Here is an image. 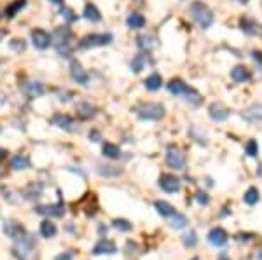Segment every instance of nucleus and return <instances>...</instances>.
Instances as JSON below:
<instances>
[{"mask_svg":"<svg viewBox=\"0 0 262 260\" xmlns=\"http://www.w3.org/2000/svg\"><path fill=\"white\" fill-rule=\"evenodd\" d=\"M227 232H225L222 227H215L208 232V243L215 248H222V246L227 245Z\"/></svg>","mask_w":262,"mask_h":260,"instance_id":"obj_11","label":"nucleus"},{"mask_svg":"<svg viewBox=\"0 0 262 260\" xmlns=\"http://www.w3.org/2000/svg\"><path fill=\"white\" fill-rule=\"evenodd\" d=\"M208 115H210V119L215 121V123H224V121L229 119V110L215 101V103H211L208 107Z\"/></svg>","mask_w":262,"mask_h":260,"instance_id":"obj_13","label":"nucleus"},{"mask_svg":"<svg viewBox=\"0 0 262 260\" xmlns=\"http://www.w3.org/2000/svg\"><path fill=\"white\" fill-rule=\"evenodd\" d=\"M51 123L54 124L56 128H61V130H67V131L75 130V121L67 114H54L52 115Z\"/></svg>","mask_w":262,"mask_h":260,"instance_id":"obj_17","label":"nucleus"},{"mask_svg":"<svg viewBox=\"0 0 262 260\" xmlns=\"http://www.w3.org/2000/svg\"><path fill=\"white\" fill-rule=\"evenodd\" d=\"M77 112L82 119H91V117H95V107H91V103H86V101L77 105Z\"/></svg>","mask_w":262,"mask_h":260,"instance_id":"obj_32","label":"nucleus"},{"mask_svg":"<svg viewBox=\"0 0 262 260\" xmlns=\"http://www.w3.org/2000/svg\"><path fill=\"white\" fill-rule=\"evenodd\" d=\"M59 14H61L63 18L67 19V23H74V21H77V14H75V12L72 11V9H68V7H63Z\"/></svg>","mask_w":262,"mask_h":260,"instance_id":"obj_40","label":"nucleus"},{"mask_svg":"<svg viewBox=\"0 0 262 260\" xmlns=\"http://www.w3.org/2000/svg\"><path fill=\"white\" fill-rule=\"evenodd\" d=\"M4 154H5V150H0V157L4 156Z\"/></svg>","mask_w":262,"mask_h":260,"instance_id":"obj_50","label":"nucleus"},{"mask_svg":"<svg viewBox=\"0 0 262 260\" xmlns=\"http://www.w3.org/2000/svg\"><path fill=\"white\" fill-rule=\"evenodd\" d=\"M137 115L142 121H161L166 115V108L164 105L156 103V101H149V103H142L135 108Z\"/></svg>","mask_w":262,"mask_h":260,"instance_id":"obj_3","label":"nucleus"},{"mask_svg":"<svg viewBox=\"0 0 262 260\" xmlns=\"http://www.w3.org/2000/svg\"><path fill=\"white\" fill-rule=\"evenodd\" d=\"M166 87H168V91H170L171 94H175V96L187 98L189 94L192 93V87L189 84H185L182 79H171V81L166 84Z\"/></svg>","mask_w":262,"mask_h":260,"instance_id":"obj_9","label":"nucleus"},{"mask_svg":"<svg viewBox=\"0 0 262 260\" xmlns=\"http://www.w3.org/2000/svg\"><path fill=\"white\" fill-rule=\"evenodd\" d=\"M52 44H54L58 54L68 58L72 51V30L68 26H59L52 34Z\"/></svg>","mask_w":262,"mask_h":260,"instance_id":"obj_2","label":"nucleus"},{"mask_svg":"<svg viewBox=\"0 0 262 260\" xmlns=\"http://www.w3.org/2000/svg\"><path fill=\"white\" fill-rule=\"evenodd\" d=\"M145 87H147L149 91H159L162 86V77L157 74V72H154V74H151L147 79H145Z\"/></svg>","mask_w":262,"mask_h":260,"instance_id":"obj_23","label":"nucleus"},{"mask_svg":"<svg viewBox=\"0 0 262 260\" xmlns=\"http://www.w3.org/2000/svg\"><path fill=\"white\" fill-rule=\"evenodd\" d=\"M42 194V183H32L28 187V190L25 192L26 199H34V197H41Z\"/></svg>","mask_w":262,"mask_h":260,"instance_id":"obj_35","label":"nucleus"},{"mask_svg":"<svg viewBox=\"0 0 262 260\" xmlns=\"http://www.w3.org/2000/svg\"><path fill=\"white\" fill-rule=\"evenodd\" d=\"M30 37H32V44H34L35 49H39V51H46V49L52 44V35L49 34V32L42 30V28L32 30Z\"/></svg>","mask_w":262,"mask_h":260,"instance_id":"obj_7","label":"nucleus"},{"mask_svg":"<svg viewBox=\"0 0 262 260\" xmlns=\"http://www.w3.org/2000/svg\"><path fill=\"white\" fill-rule=\"evenodd\" d=\"M154 206H156V210H157V213L161 217H173L175 213H177L173 206H171L170 203H166V201H156Z\"/></svg>","mask_w":262,"mask_h":260,"instance_id":"obj_26","label":"nucleus"},{"mask_svg":"<svg viewBox=\"0 0 262 260\" xmlns=\"http://www.w3.org/2000/svg\"><path fill=\"white\" fill-rule=\"evenodd\" d=\"M252 58H254L255 63H261L262 65V52L261 51H252Z\"/></svg>","mask_w":262,"mask_h":260,"instance_id":"obj_43","label":"nucleus"},{"mask_svg":"<svg viewBox=\"0 0 262 260\" xmlns=\"http://www.w3.org/2000/svg\"><path fill=\"white\" fill-rule=\"evenodd\" d=\"M241 117H243L247 123H252V124L262 123V103H254L248 108H245Z\"/></svg>","mask_w":262,"mask_h":260,"instance_id":"obj_12","label":"nucleus"},{"mask_svg":"<svg viewBox=\"0 0 262 260\" xmlns=\"http://www.w3.org/2000/svg\"><path fill=\"white\" fill-rule=\"evenodd\" d=\"M192 260H200V259H192Z\"/></svg>","mask_w":262,"mask_h":260,"instance_id":"obj_51","label":"nucleus"},{"mask_svg":"<svg viewBox=\"0 0 262 260\" xmlns=\"http://www.w3.org/2000/svg\"><path fill=\"white\" fill-rule=\"evenodd\" d=\"M52 4H56V5H63L65 4V0H51Z\"/></svg>","mask_w":262,"mask_h":260,"instance_id":"obj_45","label":"nucleus"},{"mask_svg":"<svg viewBox=\"0 0 262 260\" xmlns=\"http://www.w3.org/2000/svg\"><path fill=\"white\" fill-rule=\"evenodd\" d=\"M4 232L7 234V238H11V239H21L23 236H25V229H23V225L18 222H14V220H5Z\"/></svg>","mask_w":262,"mask_h":260,"instance_id":"obj_15","label":"nucleus"},{"mask_svg":"<svg viewBox=\"0 0 262 260\" xmlns=\"http://www.w3.org/2000/svg\"><path fill=\"white\" fill-rule=\"evenodd\" d=\"M5 35H7V30H0V41H2V39H4Z\"/></svg>","mask_w":262,"mask_h":260,"instance_id":"obj_46","label":"nucleus"},{"mask_svg":"<svg viewBox=\"0 0 262 260\" xmlns=\"http://www.w3.org/2000/svg\"><path fill=\"white\" fill-rule=\"evenodd\" d=\"M82 16H84L88 21H93V23H98V21H102V14H100V11L95 7L93 4H86V7H84V12H82Z\"/></svg>","mask_w":262,"mask_h":260,"instance_id":"obj_27","label":"nucleus"},{"mask_svg":"<svg viewBox=\"0 0 262 260\" xmlns=\"http://www.w3.org/2000/svg\"><path fill=\"white\" fill-rule=\"evenodd\" d=\"M159 187H161L164 192L175 194V192L180 190L182 183H180V178H178V176L171 175V173H166V175L159 176Z\"/></svg>","mask_w":262,"mask_h":260,"instance_id":"obj_8","label":"nucleus"},{"mask_svg":"<svg viewBox=\"0 0 262 260\" xmlns=\"http://www.w3.org/2000/svg\"><path fill=\"white\" fill-rule=\"evenodd\" d=\"M54 260H74V253L72 252H65V253H61V255H58Z\"/></svg>","mask_w":262,"mask_h":260,"instance_id":"obj_42","label":"nucleus"},{"mask_svg":"<svg viewBox=\"0 0 262 260\" xmlns=\"http://www.w3.org/2000/svg\"><path fill=\"white\" fill-rule=\"evenodd\" d=\"M198 234H196V230H189V232H185L184 236H182V243H184L185 248H194L196 245H198Z\"/></svg>","mask_w":262,"mask_h":260,"instance_id":"obj_33","label":"nucleus"},{"mask_svg":"<svg viewBox=\"0 0 262 260\" xmlns=\"http://www.w3.org/2000/svg\"><path fill=\"white\" fill-rule=\"evenodd\" d=\"M89 138H91L93 141H100V133H98V131H91V133H89Z\"/></svg>","mask_w":262,"mask_h":260,"instance_id":"obj_44","label":"nucleus"},{"mask_svg":"<svg viewBox=\"0 0 262 260\" xmlns=\"http://www.w3.org/2000/svg\"><path fill=\"white\" fill-rule=\"evenodd\" d=\"M240 28L247 35H255L259 34V23L252 18H241L240 19Z\"/></svg>","mask_w":262,"mask_h":260,"instance_id":"obj_21","label":"nucleus"},{"mask_svg":"<svg viewBox=\"0 0 262 260\" xmlns=\"http://www.w3.org/2000/svg\"><path fill=\"white\" fill-rule=\"evenodd\" d=\"M114 41L112 34H91L86 35L79 42V49H93V47H102V45H108Z\"/></svg>","mask_w":262,"mask_h":260,"instance_id":"obj_4","label":"nucleus"},{"mask_svg":"<svg viewBox=\"0 0 262 260\" xmlns=\"http://www.w3.org/2000/svg\"><path fill=\"white\" fill-rule=\"evenodd\" d=\"M9 45H11V49L16 52H23L26 49V42L23 41V39H12Z\"/></svg>","mask_w":262,"mask_h":260,"instance_id":"obj_39","label":"nucleus"},{"mask_svg":"<svg viewBox=\"0 0 262 260\" xmlns=\"http://www.w3.org/2000/svg\"><path fill=\"white\" fill-rule=\"evenodd\" d=\"M11 168L16 171H21V170H28L30 168V159L26 154H18L11 159Z\"/></svg>","mask_w":262,"mask_h":260,"instance_id":"obj_22","label":"nucleus"},{"mask_svg":"<svg viewBox=\"0 0 262 260\" xmlns=\"http://www.w3.org/2000/svg\"><path fill=\"white\" fill-rule=\"evenodd\" d=\"M102 152L108 159H119L121 157V149L115 143H110V141H105L104 145H102Z\"/></svg>","mask_w":262,"mask_h":260,"instance_id":"obj_24","label":"nucleus"},{"mask_svg":"<svg viewBox=\"0 0 262 260\" xmlns=\"http://www.w3.org/2000/svg\"><path fill=\"white\" fill-rule=\"evenodd\" d=\"M23 91H25V94L28 98H37V96H41V94H44L46 87H44V84H42V82L30 81V82H26V84L23 86Z\"/></svg>","mask_w":262,"mask_h":260,"instance_id":"obj_18","label":"nucleus"},{"mask_svg":"<svg viewBox=\"0 0 262 260\" xmlns=\"http://www.w3.org/2000/svg\"><path fill=\"white\" fill-rule=\"evenodd\" d=\"M245 154L250 157H255L259 154V145H257V141L255 140H248L247 141V145H245Z\"/></svg>","mask_w":262,"mask_h":260,"instance_id":"obj_38","label":"nucleus"},{"mask_svg":"<svg viewBox=\"0 0 262 260\" xmlns=\"http://www.w3.org/2000/svg\"><path fill=\"white\" fill-rule=\"evenodd\" d=\"M231 79H233L234 82H238V84L248 82L252 79V72L248 70L245 65H236V67L231 70Z\"/></svg>","mask_w":262,"mask_h":260,"instance_id":"obj_19","label":"nucleus"},{"mask_svg":"<svg viewBox=\"0 0 262 260\" xmlns=\"http://www.w3.org/2000/svg\"><path fill=\"white\" fill-rule=\"evenodd\" d=\"M259 199H261V194H259V189H255V187H250V189H248L243 196V201L247 203L248 206L257 205Z\"/></svg>","mask_w":262,"mask_h":260,"instance_id":"obj_31","label":"nucleus"},{"mask_svg":"<svg viewBox=\"0 0 262 260\" xmlns=\"http://www.w3.org/2000/svg\"><path fill=\"white\" fill-rule=\"evenodd\" d=\"M56 232H58V229H56V225L51 220H44V222L41 223V234L44 236V238H54Z\"/></svg>","mask_w":262,"mask_h":260,"instance_id":"obj_30","label":"nucleus"},{"mask_svg":"<svg viewBox=\"0 0 262 260\" xmlns=\"http://www.w3.org/2000/svg\"><path fill=\"white\" fill-rule=\"evenodd\" d=\"M257 260H262V250H261V252L257 253Z\"/></svg>","mask_w":262,"mask_h":260,"instance_id":"obj_48","label":"nucleus"},{"mask_svg":"<svg viewBox=\"0 0 262 260\" xmlns=\"http://www.w3.org/2000/svg\"><path fill=\"white\" fill-rule=\"evenodd\" d=\"M187 217L185 215H182V213H175L173 217H171V227L173 229H184L185 225H187Z\"/></svg>","mask_w":262,"mask_h":260,"instance_id":"obj_34","label":"nucleus"},{"mask_svg":"<svg viewBox=\"0 0 262 260\" xmlns=\"http://www.w3.org/2000/svg\"><path fill=\"white\" fill-rule=\"evenodd\" d=\"M117 252V246L110 241V239H100L93 246V255H114Z\"/></svg>","mask_w":262,"mask_h":260,"instance_id":"obj_14","label":"nucleus"},{"mask_svg":"<svg viewBox=\"0 0 262 260\" xmlns=\"http://www.w3.org/2000/svg\"><path fill=\"white\" fill-rule=\"evenodd\" d=\"M25 5H26V0H14L11 5H7V7H5L4 16L7 19H12L19 11H21V9H25Z\"/></svg>","mask_w":262,"mask_h":260,"instance_id":"obj_25","label":"nucleus"},{"mask_svg":"<svg viewBox=\"0 0 262 260\" xmlns=\"http://www.w3.org/2000/svg\"><path fill=\"white\" fill-rule=\"evenodd\" d=\"M236 2H240V4H248L250 0H236Z\"/></svg>","mask_w":262,"mask_h":260,"instance_id":"obj_47","label":"nucleus"},{"mask_svg":"<svg viewBox=\"0 0 262 260\" xmlns=\"http://www.w3.org/2000/svg\"><path fill=\"white\" fill-rule=\"evenodd\" d=\"M112 223H114L115 229L121 230V232H129V230L133 229V225H131V223H129L128 220H124V218H115Z\"/></svg>","mask_w":262,"mask_h":260,"instance_id":"obj_37","label":"nucleus"},{"mask_svg":"<svg viewBox=\"0 0 262 260\" xmlns=\"http://www.w3.org/2000/svg\"><path fill=\"white\" fill-rule=\"evenodd\" d=\"M189 11H191V18L196 21V25L200 26V28H203V30H208L215 23L213 11L205 2H201V0H194L191 4V7H189Z\"/></svg>","mask_w":262,"mask_h":260,"instance_id":"obj_1","label":"nucleus"},{"mask_svg":"<svg viewBox=\"0 0 262 260\" xmlns=\"http://www.w3.org/2000/svg\"><path fill=\"white\" fill-rule=\"evenodd\" d=\"M149 63V56L147 54H138L133 58V61H131V70L135 72V74H140L142 70H144L145 67H147Z\"/></svg>","mask_w":262,"mask_h":260,"instance_id":"obj_28","label":"nucleus"},{"mask_svg":"<svg viewBox=\"0 0 262 260\" xmlns=\"http://www.w3.org/2000/svg\"><path fill=\"white\" fill-rule=\"evenodd\" d=\"M35 212L39 215H46V217H63L65 215V206L63 203H56V205H46V206H37Z\"/></svg>","mask_w":262,"mask_h":260,"instance_id":"obj_16","label":"nucleus"},{"mask_svg":"<svg viewBox=\"0 0 262 260\" xmlns=\"http://www.w3.org/2000/svg\"><path fill=\"white\" fill-rule=\"evenodd\" d=\"M14 253L18 255L19 260H35L37 259V252H35L34 239L32 238H21V241L16 245Z\"/></svg>","mask_w":262,"mask_h":260,"instance_id":"obj_6","label":"nucleus"},{"mask_svg":"<svg viewBox=\"0 0 262 260\" xmlns=\"http://www.w3.org/2000/svg\"><path fill=\"white\" fill-rule=\"evenodd\" d=\"M137 45L142 49V51L149 52L154 49V39L151 37V35H138L137 37Z\"/></svg>","mask_w":262,"mask_h":260,"instance_id":"obj_29","label":"nucleus"},{"mask_svg":"<svg viewBox=\"0 0 262 260\" xmlns=\"http://www.w3.org/2000/svg\"><path fill=\"white\" fill-rule=\"evenodd\" d=\"M218 260H231V259H229V257H225V255H222V257H220V259H218Z\"/></svg>","mask_w":262,"mask_h":260,"instance_id":"obj_49","label":"nucleus"},{"mask_svg":"<svg viewBox=\"0 0 262 260\" xmlns=\"http://www.w3.org/2000/svg\"><path fill=\"white\" fill-rule=\"evenodd\" d=\"M196 199H198V203L203 206H208V203H210V197H208V194H205V192L196 194Z\"/></svg>","mask_w":262,"mask_h":260,"instance_id":"obj_41","label":"nucleus"},{"mask_svg":"<svg viewBox=\"0 0 262 260\" xmlns=\"http://www.w3.org/2000/svg\"><path fill=\"white\" fill-rule=\"evenodd\" d=\"M145 23H147V19H145L144 14H140V12H133V14H129L128 19H126V25L131 28V30H140V28H144Z\"/></svg>","mask_w":262,"mask_h":260,"instance_id":"obj_20","label":"nucleus"},{"mask_svg":"<svg viewBox=\"0 0 262 260\" xmlns=\"http://www.w3.org/2000/svg\"><path fill=\"white\" fill-rule=\"evenodd\" d=\"M70 77L72 81H75L81 86H88L89 84V74L82 68V65L77 60L70 61Z\"/></svg>","mask_w":262,"mask_h":260,"instance_id":"obj_10","label":"nucleus"},{"mask_svg":"<svg viewBox=\"0 0 262 260\" xmlns=\"http://www.w3.org/2000/svg\"><path fill=\"white\" fill-rule=\"evenodd\" d=\"M98 173H100L102 176H117L119 173H121V170H117V168H114V166H98Z\"/></svg>","mask_w":262,"mask_h":260,"instance_id":"obj_36","label":"nucleus"},{"mask_svg":"<svg viewBox=\"0 0 262 260\" xmlns=\"http://www.w3.org/2000/svg\"><path fill=\"white\" fill-rule=\"evenodd\" d=\"M166 164L170 168H173V170H177V171L185 170L184 152H182L177 145H173V143H170V145L166 147Z\"/></svg>","mask_w":262,"mask_h":260,"instance_id":"obj_5","label":"nucleus"}]
</instances>
